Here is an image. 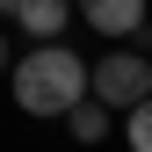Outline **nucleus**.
Instances as JSON below:
<instances>
[{
  "instance_id": "423d86ee",
  "label": "nucleus",
  "mask_w": 152,
  "mask_h": 152,
  "mask_svg": "<svg viewBox=\"0 0 152 152\" xmlns=\"http://www.w3.org/2000/svg\"><path fill=\"white\" fill-rule=\"evenodd\" d=\"M123 138H130V152H152V94L123 109Z\"/></svg>"
},
{
  "instance_id": "20e7f679",
  "label": "nucleus",
  "mask_w": 152,
  "mask_h": 152,
  "mask_svg": "<svg viewBox=\"0 0 152 152\" xmlns=\"http://www.w3.org/2000/svg\"><path fill=\"white\" fill-rule=\"evenodd\" d=\"M80 22L94 36H109V44H130L145 29V0H80Z\"/></svg>"
},
{
  "instance_id": "7ed1b4c3",
  "label": "nucleus",
  "mask_w": 152,
  "mask_h": 152,
  "mask_svg": "<svg viewBox=\"0 0 152 152\" xmlns=\"http://www.w3.org/2000/svg\"><path fill=\"white\" fill-rule=\"evenodd\" d=\"M0 15L22 36H36V44H51V36L72 29V0H0Z\"/></svg>"
},
{
  "instance_id": "f03ea898",
  "label": "nucleus",
  "mask_w": 152,
  "mask_h": 152,
  "mask_svg": "<svg viewBox=\"0 0 152 152\" xmlns=\"http://www.w3.org/2000/svg\"><path fill=\"white\" fill-rule=\"evenodd\" d=\"M87 94L94 102H109V109H130V102H145L152 94V58L145 51H109V58H94L87 65Z\"/></svg>"
},
{
  "instance_id": "f257e3e1",
  "label": "nucleus",
  "mask_w": 152,
  "mask_h": 152,
  "mask_svg": "<svg viewBox=\"0 0 152 152\" xmlns=\"http://www.w3.org/2000/svg\"><path fill=\"white\" fill-rule=\"evenodd\" d=\"M87 94V58L72 44H36V51H22L15 58V109L22 116H65L72 102Z\"/></svg>"
},
{
  "instance_id": "39448f33",
  "label": "nucleus",
  "mask_w": 152,
  "mask_h": 152,
  "mask_svg": "<svg viewBox=\"0 0 152 152\" xmlns=\"http://www.w3.org/2000/svg\"><path fill=\"white\" fill-rule=\"evenodd\" d=\"M109 116H116V109L94 102V94H80V102L65 109V123H72V138H80V145H102V138H109Z\"/></svg>"
},
{
  "instance_id": "0eeeda50",
  "label": "nucleus",
  "mask_w": 152,
  "mask_h": 152,
  "mask_svg": "<svg viewBox=\"0 0 152 152\" xmlns=\"http://www.w3.org/2000/svg\"><path fill=\"white\" fill-rule=\"evenodd\" d=\"M7 65H15V51H7V29H0V72H7Z\"/></svg>"
}]
</instances>
